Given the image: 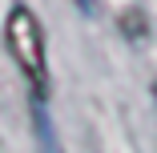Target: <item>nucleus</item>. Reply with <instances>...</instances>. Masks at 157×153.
Listing matches in <instances>:
<instances>
[{"label":"nucleus","instance_id":"nucleus-1","mask_svg":"<svg viewBox=\"0 0 157 153\" xmlns=\"http://www.w3.org/2000/svg\"><path fill=\"white\" fill-rule=\"evenodd\" d=\"M4 40H8V52H12V60H16V69H20L24 81H28V93H33V101H44V97H48L44 28H40L36 12L28 8V4H12V8H8Z\"/></svg>","mask_w":157,"mask_h":153},{"label":"nucleus","instance_id":"nucleus-2","mask_svg":"<svg viewBox=\"0 0 157 153\" xmlns=\"http://www.w3.org/2000/svg\"><path fill=\"white\" fill-rule=\"evenodd\" d=\"M33 121H36V133H40V149H44V153H56V141H52V121H48V113H44V101H36Z\"/></svg>","mask_w":157,"mask_h":153},{"label":"nucleus","instance_id":"nucleus-4","mask_svg":"<svg viewBox=\"0 0 157 153\" xmlns=\"http://www.w3.org/2000/svg\"><path fill=\"white\" fill-rule=\"evenodd\" d=\"M153 93H157V85H153Z\"/></svg>","mask_w":157,"mask_h":153},{"label":"nucleus","instance_id":"nucleus-3","mask_svg":"<svg viewBox=\"0 0 157 153\" xmlns=\"http://www.w3.org/2000/svg\"><path fill=\"white\" fill-rule=\"evenodd\" d=\"M141 24H145V20H141V12H133V16L125 12V16H121V28H125V36H145V28H141Z\"/></svg>","mask_w":157,"mask_h":153}]
</instances>
